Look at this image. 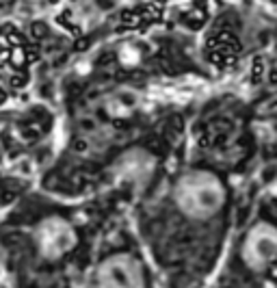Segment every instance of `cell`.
<instances>
[{"label": "cell", "instance_id": "7a4b0ae2", "mask_svg": "<svg viewBox=\"0 0 277 288\" xmlns=\"http://www.w3.org/2000/svg\"><path fill=\"white\" fill-rule=\"evenodd\" d=\"M78 288H162L148 253L130 234L104 236Z\"/></svg>", "mask_w": 277, "mask_h": 288}, {"label": "cell", "instance_id": "6da1fadb", "mask_svg": "<svg viewBox=\"0 0 277 288\" xmlns=\"http://www.w3.org/2000/svg\"><path fill=\"white\" fill-rule=\"evenodd\" d=\"M203 288H277V219L242 223L230 264L214 269Z\"/></svg>", "mask_w": 277, "mask_h": 288}, {"label": "cell", "instance_id": "277c9868", "mask_svg": "<svg viewBox=\"0 0 277 288\" xmlns=\"http://www.w3.org/2000/svg\"><path fill=\"white\" fill-rule=\"evenodd\" d=\"M0 288H9V284H7V275H4V271H2V264H0Z\"/></svg>", "mask_w": 277, "mask_h": 288}, {"label": "cell", "instance_id": "3957f363", "mask_svg": "<svg viewBox=\"0 0 277 288\" xmlns=\"http://www.w3.org/2000/svg\"><path fill=\"white\" fill-rule=\"evenodd\" d=\"M173 208L186 225L206 228L223 214L228 206L225 184L210 171L186 173L173 186Z\"/></svg>", "mask_w": 277, "mask_h": 288}]
</instances>
